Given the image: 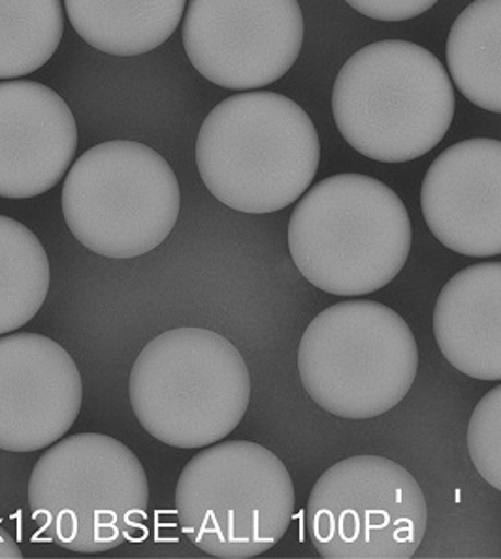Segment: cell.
Segmentation results:
<instances>
[{
  "mask_svg": "<svg viewBox=\"0 0 501 559\" xmlns=\"http://www.w3.org/2000/svg\"><path fill=\"white\" fill-rule=\"evenodd\" d=\"M321 163L315 124L289 96L253 91L210 111L196 140L207 191L234 212L266 215L302 199Z\"/></svg>",
  "mask_w": 501,
  "mask_h": 559,
  "instance_id": "obj_1",
  "label": "cell"
},
{
  "mask_svg": "<svg viewBox=\"0 0 501 559\" xmlns=\"http://www.w3.org/2000/svg\"><path fill=\"white\" fill-rule=\"evenodd\" d=\"M411 246V218L402 199L362 174L319 181L290 215V259L313 287L334 296L355 298L391 285Z\"/></svg>",
  "mask_w": 501,
  "mask_h": 559,
  "instance_id": "obj_2",
  "label": "cell"
},
{
  "mask_svg": "<svg viewBox=\"0 0 501 559\" xmlns=\"http://www.w3.org/2000/svg\"><path fill=\"white\" fill-rule=\"evenodd\" d=\"M440 59L413 41L383 40L350 55L332 91L339 134L378 163H409L440 144L454 117Z\"/></svg>",
  "mask_w": 501,
  "mask_h": 559,
  "instance_id": "obj_3",
  "label": "cell"
},
{
  "mask_svg": "<svg viewBox=\"0 0 501 559\" xmlns=\"http://www.w3.org/2000/svg\"><path fill=\"white\" fill-rule=\"evenodd\" d=\"M147 507L144 465L127 444L103 433L59 439L28 480L38 533L70 552L103 554L144 539Z\"/></svg>",
  "mask_w": 501,
  "mask_h": 559,
  "instance_id": "obj_4",
  "label": "cell"
},
{
  "mask_svg": "<svg viewBox=\"0 0 501 559\" xmlns=\"http://www.w3.org/2000/svg\"><path fill=\"white\" fill-rule=\"evenodd\" d=\"M132 411L150 436L176 449H206L240 426L251 377L240 350L207 328H174L132 364Z\"/></svg>",
  "mask_w": 501,
  "mask_h": 559,
  "instance_id": "obj_5",
  "label": "cell"
},
{
  "mask_svg": "<svg viewBox=\"0 0 501 559\" xmlns=\"http://www.w3.org/2000/svg\"><path fill=\"white\" fill-rule=\"evenodd\" d=\"M419 348L409 324L379 301H339L309 322L298 347L308 396L330 415L370 420L411 390Z\"/></svg>",
  "mask_w": 501,
  "mask_h": 559,
  "instance_id": "obj_6",
  "label": "cell"
},
{
  "mask_svg": "<svg viewBox=\"0 0 501 559\" xmlns=\"http://www.w3.org/2000/svg\"><path fill=\"white\" fill-rule=\"evenodd\" d=\"M295 501L289 469L251 441L210 444L189 460L176 486L179 530L213 558L272 550L295 519Z\"/></svg>",
  "mask_w": 501,
  "mask_h": 559,
  "instance_id": "obj_7",
  "label": "cell"
},
{
  "mask_svg": "<svg viewBox=\"0 0 501 559\" xmlns=\"http://www.w3.org/2000/svg\"><path fill=\"white\" fill-rule=\"evenodd\" d=\"M181 192L157 151L111 140L85 151L62 185V215L72 236L104 259L152 253L172 234Z\"/></svg>",
  "mask_w": 501,
  "mask_h": 559,
  "instance_id": "obj_8",
  "label": "cell"
},
{
  "mask_svg": "<svg viewBox=\"0 0 501 559\" xmlns=\"http://www.w3.org/2000/svg\"><path fill=\"white\" fill-rule=\"evenodd\" d=\"M428 506L419 483L381 456H353L319 477L306 532L321 558L407 559L419 550Z\"/></svg>",
  "mask_w": 501,
  "mask_h": 559,
  "instance_id": "obj_9",
  "label": "cell"
},
{
  "mask_svg": "<svg viewBox=\"0 0 501 559\" xmlns=\"http://www.w3.org/2000/svg\"><path fill=\"white\" fill-rule=\"evenodd\" d=\"M303 44L298 0H189L183 48L206 80L232 91L266 87L295 64Z\"/></svg>",
  "mask_w": 501,
  "mask_h": 559,
  "instance_id": "obj_10",
  "label": "cell"
},
{
  "mask_svg": "<svg viewBox=\"0 0 501 559\" xmlns=\"http://www.w3.org/2000/svg\"><path fill=\"white\" fill-rule=\"evenodd\" d=\"M82 402L67 348L40 334L0 335V451L49 449L74 426Z\"/></svg>",
  "mask_w": 501,
  "mask_h": 559,
  "instance_id": "obj_11",
  "label": "cell"
},
{
  "mask_svg": "<svg viewBox=\"0 0 501 559\" xmlns=\"http://www.w3.org/2000/svg\"><path fill=\"white\" fill-rule=\"evenodd\" d=\"M426 225L462 257L501 254V142L472 138L451 145L420 187Z\"/></svg>",
  "mask_w": 501,
  "mask_h": 559,
  "instance_id": "obj_12",
  "label": "cell"
},
{
  "mask_svg": "<svg viewBox=\"0 0 501 559\" xmlns=\"http://www.w3.org/2000/svg\"><path fill=\"white\" fill-rule=\"evenodd\" d=\"M77 150L74 114L44 83L0 82V197L35 199L69 174Z\"/></svg>",
  "mask_w": 501,
  "mask_h": 559,
  "instance_id": "obj_13",
  "label": "cell"
},
{
  "mask_svg": "<svg viewBox=\"0 0 501 559\" xmlns=\"http://www.w3.org/2000/svg\"><path fill=\"white\" fill-rule=\"evenodd\" d=\"M446 361L479 381H501V262H479L446 281L433 307Z\"/></svg>",
  "mask_w": 501,
  "mask_h": 559,
  "instance_id": "obj_14",
  "label": "cell"
},
{
  "mask_svg": "<svg viewBox=\"0 0 501 559\" xmlns=\"http://www.w3.org/2000/svg\"><path fill=\"white\" fill-rule=\"evenodd\" d=\"M187 0H64L72 27L91 48L117 57L150 53L179 27Z\"/></svg>",
  "mask_w": 501,
  "mask_h": 559,
  "instance_id": "obj_15",
  "label": "cell"
},
{
  "mask_svg": "<svg viewBox=\"0 0 501 559\" xmlns=\"http://www.w3.org/2000/svg\"><path fill=\"white\" fill-rule=\"evenodd\" d=\"M446 64L469 103L501 114V0H474L456 17Z\"/></svg>",
  "mask_w": 501,
  "mask_h": 559,
  "instance_id": "obj_16",
  "label": "cell"
},
{
  "mask_svg": "<svg viewBox=\"0 0 501 559\" xmlns=\"http://www.w3.org/2000/svg\"><path fill=\"white\" fill-rule=\"evenodd\" d=\"M49 259L28 226L0 215V335L35 319L48 298Z\"/></svg>",
  "mask_w": 501,
  "mask_h": 559,
  "instance_id": "obj_17",
  "label": "cell"
},
{
  "mask_svg": "<svg viewBox=\"0 0 501 559\" xmlns=\"http://www.w3.org/2000/svg\"><path fill=\"white\" fill-rule=\"evenodd\" d=\"M62 33L61 0H0V80L41 69L61 46Z\"/></svg>",
  "mask_w": 501,
  "mask_h": 559,
  "instance_id": "obj_18",
  "label": "cell"
},
{
  "mask_svg": "<svg viewBox=\"0 0 501 559\" xmlns=\"http://www.w3.org/2000/svg\"><path fill=\"white\" fill-rule=\"evenodd\" d=\"M467 451L477 473L501 491V384L487 392L472 413Z\"/></svg>",
  "mask_w": 501,
  "mask_h": 559,
  "instance_id": "obj_19",
  "label": "cell"
},
{
  "mask_svg": "<svg viewBox=\"0 0 501 559\" xmlns=\"http://www.w3.org/2000/svg\"><path fill=\"white\" fill-rule=\"evenodd\" d=\"M358 14L370 20L405 21L419 17L430 8L438 4V0H345Z\"/></svg>",
  "mask_w": 501,
  "mask_h": 559,
  "instance_id": "obj_20",
  "label": "cell"
},
{
  "mask_svg": "<svg viewBox=\"0 0 501 559\" xmlns=\"http://www.w3.org/2000/svg\"><path fill=\"white\" fill-rule=\"evenodd\" d=\"M0 558L2 559H21L23 552L20 550V546L15 543L14 537L0 525Z\"/></svg>",
  "mask_w": 501,
  "mask_h": 559,
  "instance_id": "obj_21",
  "label": "cell"
}]
</instances>
